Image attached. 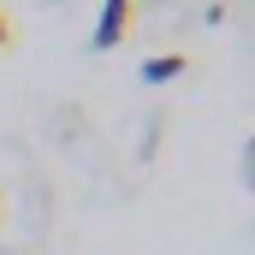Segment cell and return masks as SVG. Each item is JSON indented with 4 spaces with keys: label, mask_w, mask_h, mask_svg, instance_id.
Returning <instances> with one entry per match:
<instances>
[{
    "label": "cell",
    "mask_w": 255,
    "mask_h": 255,
    "mask_svg": "<svg viewBox=\"0 0 255 255\" xmlns=\"http://www.w3.org/2000/svg\"><path fill=\"white\" fill-rule=\"evenodd\" d=\"M6 42H12V24H6V12H0V48H6Z\"/></svg>",
    "instance_id": "3"
},
{
    "label": "cell",
    "mask_w": 255,
    "mask_h": 255,
    "mask_svg": "<svg viewBox=\"0 0 255 255\" xmlns=\"http://www.w3.org/2000/svg\"><path fill=\"white\" fill-rule=\"evenodd\" d=\"M184 71V54H154V60H142V77L148 83H172Z\"/></svg>",
    "instance_id": "2"
},
{
    "label": "cell",
    "mask_w": 255,
    "mask_h": 255,
    "mask_svg": "<svg viewBox=\"0 0 255 255\" xmlns=\"http://www.w3.org/2000/svg\"><path fill=\"white\" fill-rule=\"evenodd\" d=\"M136 24V0H101V18H95V48H119Z\"/></svg>",
    "instance_id": "1"
}]
</instances>
